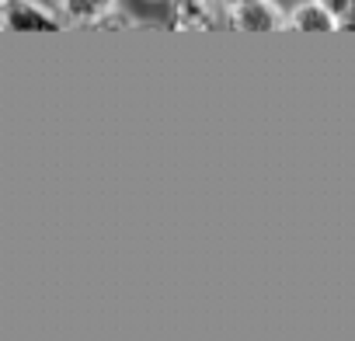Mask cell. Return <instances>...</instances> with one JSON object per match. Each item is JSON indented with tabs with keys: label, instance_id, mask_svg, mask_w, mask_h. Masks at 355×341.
<instances>
[{
	"label": "cell",
	"instance_id": "52a82bcc",
	"mask_svg": "<svg viewBox=\"0 0 355 341\" xmlns=\"http://www.w3.org/2000/svg\"><path fill=\"white\" fill-rule=\"evenodd\" d=\"M136 25H139V21H136V18H129V15H122V8H119L115 15H108V18H105V25H101V28H136Z\"/></svg>",
	"mask_w": 355,
	"mask_h": 341
},
{
	"label": "cell",
	"instance_id": "3957f363",
	"mask_svg": "<svg viewBox=\"0 0 355 341\" xmlns=\"http://www.w3.org/2000/svg\"><path fill=\"white\" fill-rule=\"evenodd\" d=\"M56 15L63 18V25H77V28H101L108 15H115L122 4L119 0H53Z\"/></svg>",
	"mask_w": 355,
	"mask_h": 341
},
{
	"label": "cell",
	"instance_id": "6da1fadb",
	"mask_svg": "<svg viewBox=\"0 0 355 341\" xmlns=\"http://www.w3.org/2000/svg\"><path fill=\"white\" fill-rule=\"evenodd\" d=\"M0 28L4 32H60L63 18L53 4L42 0H4L0 4Z\"/></svg>",
	"mask_w": 355,
	"mask_h": 341
},
{
	"label": "cell",
	"instance_id": "8992f818",
	"mask_svg": "<svg viewBox=\"0 0 355 341\" xmlns=\"http://www.w3.org/2000/svg\"><path fill=\"white\" fill-rule=\"evenodd\" d=\"M317 4H320V8H324V11L334 18V21H341V15H345L352 4H355V0H317Z\"/></svg>",
	"mask_w": 355,
	"mask_h": 341
},
{
	"label": "cell",
	"instance_id": "7a4b0ae2",
	"mask_svg": "<svg viewBox=\"0 0 355 341\" xmlns=\"http://www.w3.org/2000/svg\"><path fill=\"white\" fill-rule=\"evenodd\" d=\"M227 25L234 32H282L286 11H282L279 0H251L241 11L227 15Z\"/></svg>",
	"mask_w": 355,
	"mask_h": 341
},
{
	"label": "cell",
	"instance_id": "30bf717a",
	"mask_svg": "<svg viewBox=\"0 0 355 341\" xmlns=\"http://www.w3.org/2000/svg\"><path fill=\"white\" fill-rule=\"evenodd\" d=\"M0 4H4V0H0Z\"/></svg>",
	"mask_w": 355,
	"mask_h": 341
},
{
	"label": "cell",
	"instance_id": "8fae6325",
	"mask_svg": "<svg viewBox=\"0 0 355 341\" xmlns=\"http://www.w3.org/2000/svg\"><path fill=\"white\" fill-rule=\"evenodd\" d=\"M0 32H4V28H0Z\"/></svg>",
	"mask_w": 355,
	"mask_h": 341
},
{
	"label": "cell",
	"instance_id": "5b68a950",
	"mask_svg": "<svg viewBox=\"0 0 355 341\" xmlns=\"http://www.w3.org/2000/svg\"><path fill=\"white\" fill-rule=\"evenodd\" d=\"M286 28L293 32H338V21L317 4V0H300L286 11Z\"/></svg>",
	"mask_w": 355,
	"mask_h": 341
},
{
	"label": "cell",
	"instance_id": "9c48e42d",
	"mask_svg": "<svg viewBox=\"0 0 355 341\" xmlns=\"http://www.w3.org/2000/svg\"><path fill=\"white\" fill-rule=\"evenodd\" d=\"M244 4H251V0H220V8H223V18H227V15H234V11H241Z\"/></svg>",
	"mask_w": 355,
	"mask_h": 341
},
{
	"label": "cell",
	"instance_id": "ba28073f",
	"mask_svg": "<svg viewBox=\"0 0 355 341\" xmlns=\"http://www.w3.org/2000/svg\"><path fill=\"white\" fill-rule=\"evenodd\" d=\"M338 32H355V4L341 15V21H338Z\"/></svg>",
	"mask_w": 355,
	"mask_h": 341
},
{
	"label": "cell",
	"instance_id": "277c9868",
	"mask_svg": "<svg viewBox=\"0 0 355 341\" xmlns=\"http://www.w3.org/2000/svg\"><path fill=\"white\" fill-rule=\"evenodd\" d=\"M167 11H171V25L182 32L213 28L223 18L220 0H167Z\"/></svg>",
	"mask_w": 355,
	"mask_h": 341
}]
</instances>
